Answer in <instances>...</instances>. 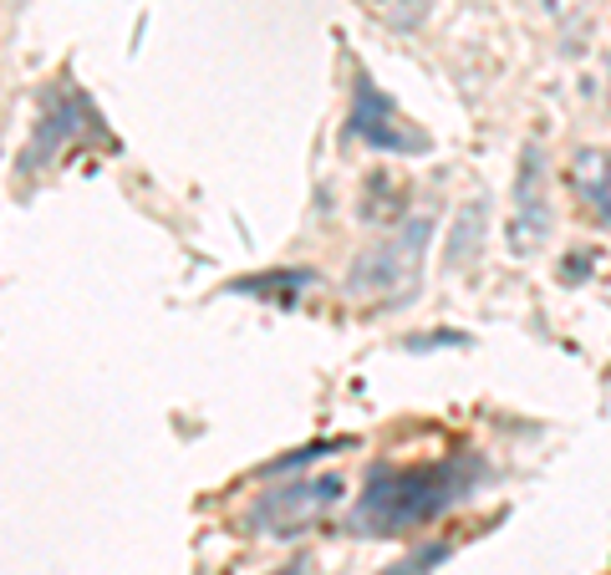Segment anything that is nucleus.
<instances>
[{"instance_id": "nucleus-2", "label": "nucleus", "mask_w": 611, "mask_h": 575, "mask_svg": "<svg viewBox=\"0 0 611 575\" xmlns=\"http://www.w3.org/2000/svg\"><path fill=\"white\" fill-rule=\"evenodd\" d=\"M428 229H433V219H407L383 245L362 250L347 276V296H387V290L413 286V280H418L423 245H428Z\"/></svg>"}, {"instance_id": "nucleus-4", "label": "nucleus", "mask_w": 611, "mask_h": 575, "mask_svg": "<svg viewBox=\"0 0 611 575\" xmlns=\"http://www.w3.org/2000/svg\"><path fill=\"white\" fill-rule=\"evenodd\" d=\"M342 494H347V484L336 479V474H322V479H306V484H290V489L265 494V499L255 504L250 519H255V525H265L270 535H296L300 525L322 519Z\"/></svg>"}, {"instance_id": "nucleus-1", "label": "nucleus", "mask_w": 611, "mask_h": 575, "mask_svg": "<svg viewBox=\"0 0 611 575\" xmlns=\"http://www.w3.org/2000/svg\"><path fill=\"white\" fill-rule=\"evenodd\" d=\"M459 494V468H397V474H377L357 509L362 529H403L418 525V519H433L449 499Z\"/></svg>"}, {"instance_id": "nucleus-3", "label": "nucleus", "mask_w": 611, "mask_h": 575, "mask_svg": "<svg viewBox=\"0 0 611 575\" xmlns=\"http://www.w3.org/2000/svg\"><path fill=\"white\" fill-rule=\"evenodd\" d=\"M551 240V194H545V153L535 143L520 153V179H515V209H510V250L535 255Z\"/></svg>"}, {"instance_id": "nucleus-6", "label": "nucleus", "mask_w": 611, "mask_h": 575, "mask_svg": "<svg viewBox=\"0 0 611 575\" xmlns=\"http://www.w3.org/2000/svg\"><path fill=\"white\" fill-rule=\"evenodd\" d=\"M571 184L601 219H611V153L607 148H581L571 163Z\"/></svg>"}, {"instance_id": "nucleus-7", "label": "nucleus", "mask_w": 611, "mask_h": 575, "mask_svg": "<svg viewBox=\"0 0 611 575\" xmlns=\"http://www.w3.org/2000/svg\"><path fill=\"white\" fill-rule=\"evenodd\" d=\"M480 240H484V205L474 199V205L459 209L454 219V240H449V270H459L464 260H474L480 255Z\"/></svg>"}, {"instance_id": "nucleus-5", "label": "nucleus", "mask_w": 611, "mask_h": 575, "mask_svg": "<svg viewBox=\"0 0 611 575\" xmlns=\"http://www.w3.org/2000/svg\"><path fill=\"white\" fill-rule=\"evenodd\" d=\"M352 138H362V143H377V148H393V153H423V138L418 132H403L407 122H397V112L387 108L383 97L372 92L367 82L357 87V108H352Z\"/></svg>"}]
</instances>
